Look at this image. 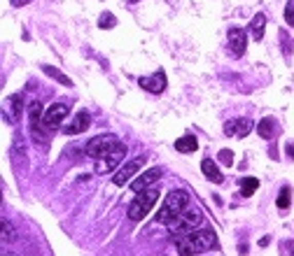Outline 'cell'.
Wrapping results in <instances>:
<instances>
[{"label": "cell", "instance_id": "obj_1", "mask_svg": "<svg viewBox=\"0 0 294 256\" xmlns=\"http://www.w3.org/2000/svg\"><path fill=\"white\" fill-rule=\"evenodd\" d=\"M217 245V235L208 228L203 231H194L189 235H182L175 240V249H178L180 256H196V254H203V251L213 249Z\"/></svg>", "mask_w": 294, "mask_h": 256}, {"label": "cell", "instance_id": "obj_2", "mask_svg": "<svg viewBox=\"0 0 294 256\" xmlns=\"http://www.w3.org/2000/svg\"><path fill=\"white\" fill-rule=\"evenodd\" d=\"M187 205H189V193L185 189H175V191H171L166 196V201L161 203V207H159V212H157V224H171L175 216H180L185 210H187Z\"/></svg>", "mask_w": 294, "mask_h": 256}, {"label": "cell", "instance_id": "obj_3", "mask_svg": "<svg viewBox=\"0 0 294 256\" xmlns=\"http://www.w3.org/2000/svg\"><path fill=\"white\" fill-rule=\"evenodd\" d=\"M203 224V212L201 210H185L180 216H175V219L168 224V233L171 235H189V233L198 231V226Z\"/></svg>", "mask_w": 294, "mask_h": 256}, {"label": "cell", "instance_id": "obj_4", "mask_svg": "<svg viewBox=\"0 0 294 256\" xmlns=\"http://www.w3.org/2000/svg\"><path fill=\"white\" fill-rule=\"evenodd\" d=\"M159 201V186L145 189L136 196V201L128 205V219L131 221H142L147 216V212L154 207V203Z\"/></svg>", "mask_w": 294, "mask_h": 256}, {"label": "cell", "instance_id": "obj_5", "mask_svg": "<svg viewBox=\"0 0 294 256\" xmlns=\"http://www.w3.org/2000/svg\"><path fill=\"white\" fill-rule=\"evenodd\" d=\"M42 116H45V107L40 101H33L28 105V126H31V137L38 145H45L49 137H47V128L42 124Z\"/></svg>", "mask_w": 294, "mask_h": 256}, {"label": "cell", "instance_id": "obj_6", "mask_svg": "<svg viewBox=\"0 0 294 256\" xmlns=\"http://www.w3.org/2000/svg\"><path fill=\"white\" fill-rule=\"evenodd\" d=\"M119 145V137L117 135H112V133H105V135H96L94 140H89L86 142V149H84V154L89 156V159H103V156H107L115 147Z\"/></svg>", "mask_w": 294, "mask_h": 256}, {"label": "cell", "instance_id": "obj_7", "mask_svg": "<svg viewBox=\"0 0 294 256\" xmlns=\"http://www.w3.org/2000/svg\"><path fill=\"white\" fill-rule=\"evenodd\" d=\"M124 156H126V147L119 142V145H117L110 154L96 161V175H110V172L119 170V166H122V161H124Z\"/></svg>", "mask_w": 294, "mask_h": 256}, {"label": "cell", "instance_id": "obj_8", "mask_svg": "<svg viewBox=\"0 0 294 256\" xmlns=\"http://www.w3.org/2000/svg\"><path fill=\"white\" fill-rule=\"evenodd\" d=\"M68 114H70V107H68L66 103H56V105L45 110L42 124H45V128H56V126H61L63 121H66Z\"/></svg>", "mask_w": 294, "mask_h": 256}, {"label": "cell", "instance_id": "obj_9", "mask_svg": "<svg viewBox=\"0 0 294 256\" xmlns=\"http://www.w3.org/2000/svg\"><path fill=\"white\" fill-rule=\"evenodd\" d=\"M145 166V156H138V159H131V161L126 163V166H122L119 170L112 175V184H117V186H122V184H126L128 180H131L133 175H136L140 168Z\"/></svg>", "mask_w": 294, "mask_h": 256}, {"label": "cell", "instance_id": "obj_10", "mask_svg": "<svg viewBox=\"0 0 294 256\" xmlns=\"http://www.w3.org/2000/svg\"><path fill=\"white\" fill-rule=\"evenodd\" d=\"M138 84H140V89L150 91V93H163L168 80H166V72L157 70L154 75H150V77H138Z\"/></svg>", "mask_w": 294, "mask_h": 256}, {"label": "cell", "instance_id": "obj_11", "mask_svg": "<svg viewBox=\"0 0 294 256\" xmlns=\"http://www.w3.org/2000/svg\"><path fill=\"white\" fill-rule=\"evenodd\" d=\"M159 177H161V168H150V170H145L140 177L133 180L131 189L136 191V193H140V191H145V189H152V186H157Z\"/></svg>", "mask_w": 294, "mask_h": 256}, {"label": "cell", "instance_id": "obj_12", "mask_svg": "<svg viewBox=\"0 0 294 256\" xmlns=\"http://www.w3.org/2000/svg\"><path fill=\"white\" fill-rule=\"evenodd\" d=\"M250 131H252V121L245 119V116L231 119L224 124V135H229V137H245Z\"/></svg>", "mask_w": 294, "mask_h": 256}, {"label": "cell", "instance_id": "obj_13", "mask_svg": "<svg viewBox=\"0 0 294 256\" xmlns=\"http://www.w3.org/2000/svg\"><path fill=\"white\" fill-rule=\"evenodd\" d=\"M10 159H12V163H14L19 170L28 166V154H26V147H24V137H21V133H14V142H12V147H10Z\"/></svg>", "mask_w": 294, "mask_h": 256}, {"label": "cell", "instance_id": "obj_14", "mask_svg": "<svg viewBox=\"0 0 294 256\" xmlns=\"http://www.w3.org/2000/svg\"><path fill=\"white\" fill-rule=\"evenodd\" d=\"M229 47H231V51H233V56H236V58L245 54V47H248V35H245L243 28H238V26L229 28Z\"/></svg>", "mask_w": 294, "mask_h": 256}, {"label": "cell", "instance_id": "obj_15", "mask_svg": "<svg viewBox=\"0 0 294 256\" xmlns=\"http://www.w3.org/2000/svg\"><path fill=\"white\" fill-rule=\"evenodd\" d=\"M5 121H10V124H19L21 119V112H24V95L21 93H14L10 98V101L5 103Z\"/></svg>", "mask_w": 294, "mask_h": 256}, {"label": "cell", "instance_id": "obj_16", "mask_svg": "<svg viewBox=\"0 0 294 256\" xmlns=\"http://www.w3.org/2000/svg\"><path fill=\"white\" fill-rule=\"evenodd\" d=\"M89 126H91V116H89V112L82 110V112H77L75 119L63 128V133H66V135H80V133H84L86 128H89Z\"/></svg>", "mask_w": 294, "mask_h": 256}, {"label": "cell", "instance_id": "obj_17", "mask_svg": "<svg viewBox=\"0 0 294 256\" xmlns=\"http://www.w3.org/2000/svg\"><path fill=\"white\" fill-rule=\"evenodd\" d=\"M264 28H266V16L259 12V14L252 16V21H250V26H248V33L252 35L254 42H259L264 37Z\"/></svg>", "mask_w": 294, "mask_h": 256}, {"label": "cell", "instance_id": "obj_18", "mask_svg": "<svg viewBox=\"0 0 294 256\" xmlns=\"http://www.w3.org/2000/svg\"><path fill=\"white\" fill-rule=\"evenodd\" d=\"M201 170H203V175L208 177L210 182H215V184H219V182L224 180L222 172H219V168H217V163H215L213 159H203V161H201Z\"/></svg>", "mask_w": 294, "mask_h": 256}, {"label": "cell", "instance_id": "obj_19", "mask_svg": "<svg viewBox=\"0 0 294 256\" xmlns=\"http://www.w3.org/2000/svg\"><path fill=\"white\" fill-rule=\"evenodd\" d=\"M196 147H198V140H196V135H192V133L182 135L178 142H175V149L182 151V154H189V151H196Z\"/></svg>", "mask_w": 294, "mask_h": 256}, {"label": "cell", "instance_id": "obj_20", "mask_svg": "<svg viewBox=\"0 0 294 256\" xmlns=\"http://www.w3.org/2000/svg\"><path fill=\"white\" fill-rule=\"evenodd\" d=\"M257 133L264 137V140L273 137V135H275V121L271 119V116H264V119L257 124Z\"/></svg>", "mask_w": 294, "mask_h": 256}, {"label": "cell", "instance_id": "obj_21", "mask_svg": "<svg viewBox=\"0 0 294 256\" xmlns=\"http://www.w3.org/2000/svg\"><path fill=\"white\" fill-rule=\"evenodd\" d=\"M257 189H259V180H257V177H243V180H241V196H243V198H250Z\"/></svg>", "mask_w": 294, "mask_h": 256}, {"label": "cell", "instance_id": "obj_22", "mask_svg": "<svg viewBox=\"0 0 294 256\" xmlns=\"http://www.w3.org/2000/svg\"><path fill=\"white\" fill-rule=\"evenodd\" d=\"M42 70L47 72V77H51V80H56V82H59V84H63V86H72V82L68 80V77L63 75L61 70H59V68H54V66H45V68H42Z\"/></svg>", "mask_w": 294, "mask_h": 256}, {"label": "cell", "instance_id": "obj_23", "mask_svg": "<svg viewBox=\"0 0 294 256\" xmlns=\"http://www.w3.org/2000/svg\"><path fill=\"white\" fill-rule=\"evenodd\" d=\"M289 201H292V189H289V186H283V189H280V193H278V210H287L289 207Z\"/></svg>", "mask_w": 294, "mask_h": 256}, {"label": "cell", "instance_id": "obj_24", "mask_svg": "<svg viewBox=\"0 0 294 256\" xmlns=\"http://www.w3.org/2000/svg\"><path fill=\"white\" fill-rule=\"evenodd\" d=\"M16 235H14V228L7 219H3V242H14Z\"/></svg>", "mask_w": 294, "mask_h": 256}, {"label": "cell", "instance_id": "obj_25", "mask_svg": "<svg viewBox=\"0 0 294 256\" xmlns=\"http://www.w3.org/2000/svg\"><path fill=\"white\" fill-rule=\"evenodd\" d=\"M115 24H117V19L110 12H103L101 19H98V28H115Z\"/></svg>", "mask_w": 294, "mask_h": 256}, {"label": "cell", "instance_id": "obj_26", "mask_svg": "<svg viewBox=\"0 0 294 256\" xmlns=\"http://www.w3.org/2000/svg\"><path fill=\"white\" fill-rule=\"evenodd\" d=\"M285 21H287L289 26H294V0L287 3V7H285Z\"/></svg>", "mask_w": 294, "mask_h": 256}, {"label": "cell", "instance_id": "obj_27", "mask_svg": "<svg viewBox=\"0 0 294 256\" xmlns=\"http://www.w3.org/2000/svg\"><path fill=\"white\" fill-rule=\"evenodd\" d=\"M219 161L227 163V166H231V163H233V154L229 149H222V151H219Z\"/></svg>", "mask_w": 294, "mask_h": 256}, {"label": "cell", "instance_id": "obj_28", "mask_svg": "<svg viewBox=\"0 0 294 256\" xmlns=\"http://www.w3.org/2000/svg\"><path fill=\"white\" fill-rule=\"evenodd\" d=\"M269 240H271L269 235H266V238H262V240H259V247H266V245H269Z\"/></svg>", "mask_w": 294, "mask_h": 256}, {"label": "cell", "instance_id": "obj_29", "mask_svg": "<svg viewBox=\"0 0 294 256\" xmlns=\"http://www.w3.org/2000/svg\"><path fill=\"white\" fill-rule=\"evenodd\" d=\"M287 156H292L294 159V145H287Z\"/></svg>", "mask_w": 294, "mask_h": 256}, {"label": "cell", "instance_id": "obj_30", "mask_svg": "<svg viewBox=\"0 0 294 256\" xmlns=\"http://www.w3.org/2000/svg\"><path fill=\"white\" fill-rule=\"evenodd\" d=\"M131 3H138V0H131Z\"/></svg>", "mask_w": 294, "mask_h": 256}, {"label": "cell", "instance_id": "obj_31", "mask_svg": "<svg viewBox=\"0 0 294 256\" xmlns=\"http://www.w3.org/2000/svg\"><path fill=\"white\" fill-rule=\"evenodd\" d=\"M5 256H7V254H5Z\"/></svg>", "mask_w": 294, "mask_h": 256}]
</instances>
